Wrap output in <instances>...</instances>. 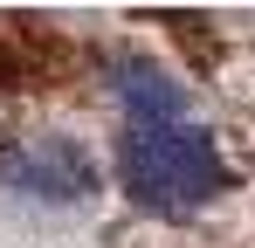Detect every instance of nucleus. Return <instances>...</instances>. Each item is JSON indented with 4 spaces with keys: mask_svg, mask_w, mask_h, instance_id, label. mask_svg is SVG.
Returning <instances> with one entry per match:
<instances>
[{
    "mask_svg": "<svg viewBox=\"0 0 255 248\" xmlns=\"http://www.w3.org/2000/svg\"><path fill=\"white\" fill-rule=\"evenodd\" d=\"M118 179L145 214H200L235 186V172L221 159V138L207 124H138L118 145Z\"/></svg>",
    "mask_w": 255,
    "mask_h": 248,
    "instance_id": "1",
    "label": "nucleus"
},
{
    "mask_svg": "<svg viewBox=\"0 0 255 248\" xmlns=\"http://www.w3.org/2000/svg\"><path fill=\"white\" fill-rule=\"evenodd\" d=\"M0 186L35 200V207H62V200H83L97 186V159L69 131H35V138H14L0 152Z\"/></svg>",
    "mask_w": 255,
    "mask_h": 248,
    "instance_id": "2",
    "label": "nucleus"
},
{
    "mask_svg": "<svg viewBox=\"0 0 255 248\" xmlns=\"http://www.w3.org/2000/svg\"><path fill=\"white\" fill-rule=\"evenodd\" d=\"M104 90H111V104L125 111V131H138V124H179L186 118V90H179L159 62H145V55H111Z\"/></svg>",
    "mask_w": 255,
    "mask_h": 248,
    "instance_id": "3",
    "label": "nucleus"
}]
</instances>
